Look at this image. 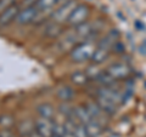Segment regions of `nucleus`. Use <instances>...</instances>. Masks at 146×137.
<instances>
[{
  "mask_svg": "<svg viewBox=\"0 0 146 137\" xmlns=\"http://www.w3.org/2000/svg\"><path fill=\"white\" fill-rule=\"evenodd\" d=\"M98 45L93 43V40L85 39L82 40L70 51V58L74 63H83L91 60L93 55L96 50Z\"/></svg>",
  "mask_w": 146,
  "mask_h": 137,
  "instance_id": "f257e3e1",
  "label": "nucleus"
},
{
  "mask_svg": "<svg viewBox=\"0 0 146 137\" xmlns=\"http://www.w3.org/2000/svg\"><path fill=\"white\" fill-rule=\"evenodd\" d=\"M76 6H77L76 0H68L67 3L57 6L56 9H54L51 12V21L56 22V23H60V24L66 23L68 17H70V15L72 13V11L74 10Z\"/></svg>",
  "mask_w": 146,
  "mask_h": 137,
  "instance_id": "f03ea898",
  "label": "nucleus"
},
{
  "mask_svg": "<svg viewBox=\"0 0 146 137\" xmlns=\"http://www.w3.org/2000/svg\"><path fill=\"white\" fill-rule=\"evenodd\" d=\"M89 15H90V9L86 4H77V6L72 11L66 23L71 27H77L88 21Z\"/></svg>",
  "mask_w": 146,
  "mask_h": 137,
  "instance_id": "7ed1b4c3",
  "label": "nucleus"
},
{
  "mask_svg": "<svg viewBox=\"0 0 146 137\" xmlns=\"http://www.w3.org/2000/svg\"><path fill=\"white\" fill-rule=\"evenodd\" d=\"M105 72H106L113 80L118 81V80L128 79L131 74V68L129 65H127L124 62H116V63H113V65L108 66Z\"/></svg>",
  "mask_w": 146,
  "mask_h": 137,
  "instance_id": "20e7f679",
  "label": "nucleus"
},
{
  "mask_svg": "<svg viewBox=\"0 0 146 137\" xmlns=\"http://www.w3.org/2000/svg\"><path fill=\"white\" fill-rule=\"evenodd\" d=\"M39 10L35 6H28V7H21L20 12L16 17V23L18 26H27L38 20Z\"/></svg>",
  "mask_w": 146,
  "mask_h": 137,
  "instance_id": "39448f33",
  "label": "nucleus"
},
{
  "mask_svg": "<svg viewBox=\"0 0 146 137\" xmlns=\"http://www.w3.org/2000/svg\"><path fill=\"white\" fill-rule=\"evenodd\" d=\"M35 131L42 137H51L55 134V121L52 119L36 117L34 119Z\"/></svg>",
  "mask_w": 146,
  "mask_h": 137,
  "instance_id": "423d86ee",
  "label": "nucleus"
},
{
  "mask_svg": "<svg viewBox=\"0 0 146 137\" xmlns=\"http://www.w3.org/2000/svg\"><path fill=\"white\" fill-rule=\"evenodd\" d=\"M96 96H101V97H105L112 101L113 103H116L117 106L123 103V95L122 92H119L118 90H116L115 88L112 86H101L99 90H98V94Z\"/></svg>",
  "mask_w": 146,
  "mask_h": 137,
  "instance_id": "0eeeda50",
  "label": "nucleus"
},
{
  "mask_svg": "<svg viewBox=\"0 0 146 137\" xmlns=\"http://www.w3.org/2000/svg\"><path fill=\"white\" fill-rule=\"evenodd\" d=\"M20 10H21V6L15 4V5L10 6L5 11L0 13V28H5V27L10 26L12 22H15Z\"/></svg>",
  "mask_w": 146,
  "mask_h": 137,
  "instance_id": "6e6552de",
  "label": "nucleus"
},
{
  "mask_svg": "<svg viewBox=\"0 0 146 137\" xmlns=\"http://www.w3.org/2000/svg\"><path fill=\"white\" fill-rule=\"evenodd\" d=\"M85 108L88 109L90 117L93 118L95 121H98L99 124H101L104 126V124L107 120V117H106L107 114L98 106V103L96 102H88V103L85 104Z\"/></svg>",
  "mask_w": 146,
  "mask_h": 137,
  "instance_id": "1a4fd4ad",
  "label": "nucleus"
},
{
  "mask_svg": "<svg viewBox=\"0 0 146 137\" xmlns=\"http://www.w3.org/2000/svg\"><path fill=\"white\" fill-rule=\"evenodd\" d=\"M34 130H35V124H34V120H32V119L21 120L20 123L16 124V131L20 137H27Z\"/></svg>",
  "mask_w": 146,
  "mask_h": 137,
  "instance_id": "9d476101",
  "label": "nucleus"
},
{
  "mask_svg": "<svg viewBox=\"0 0 146 137\" xmlns=\"http://www.w3.org/2000/svg\"><path fill=\"white\" fill-rule=\"evenodd\" d=\"M74 32H76V34H77V36H78L79 39H83V40L89 39L95 32L94 23L86 21V22H84V23L74 27Z\"/></svg>",
  "mask_w": 146,
  "mask_h": 137,
  "instance_id": "9b49d317",
  "label": "nucleus"
},
{
  "mask_svg": "<svg viewBox=\"0 0 146 137\" xmlns=\"http://www.w3.org/2000/svg\"><path fill=\"white\" fill-rule=\"evenodd\" d=\"M73 118H74L77 121H79L80 124H83V125L89 124L91 120H94L93 118L90 117L88 109H86L85 107H83V106L74 107V109H73Z\"/></svg>",
  "mask_w": 146,
  "mask_h": 137,
  "instance_id": "f8f14e48",
  "label": "nucleus"
},
{
  "mask_svg": "<svg viewBox=\"0 0 146 137\" xmlns=\"http://www.w3.org/2000/svg\"><path fill=\"white\" fill-rule=\"evenodd\" d=\"M95 102L98 103V106L102 109V111L107 114V115H112V114H115L118 109V106L116 103H113L112 101H110V99L105 98V97H101V96H96V99H95Z\"/></svg>",
  "mask_w": 146,
  "mask_h": 137,
  "instance_id": "ddd939ff",
  "label": "nucleus"
},
{
  "mask_svg": "<svg viewBox=\"0 0 146 137\" xmlns=\"http://www.w3.org/2000/svg\"><path fill=\"white\" fill-rule=\"evenodd\" d=\"M56 96H57V98L60 99L61 102H65V103H68V102H71L73 98H74V96H76V91L73 90L71 86H60V88L57 89L56 91Z\"/></svg>",
  "mask_w": 146,
  "mask_h": 137,
  "instance_id": "4468645a",
  "label": "nucleus"
},
{
  "mask_svg": "<svg viewBox=\"0 0 146 137\" xmlns=\"http://www.w3.org/2000/svg\"><path fill=\"white\" fill-rule=\"evenodd\" d=\"M36 113H38L39 117L43 118H48V119H55V115H56V111L52 104L50 103H42L36 107Z\"/></svg>",
  "mask_w": 146,
  "mask_h": 137,
  "instance_id": "2eb2a0df",
  "label": "nucleus"
},
{
  "mask_svg": "<svg viewBox=\"0 0 146 137\" xmlns=\"http://www.w3.org/2000/svg\"><path fill=\"white\" fill-rule=\"evenodd\" d=\"M108 56H110V49L100 45V46H98L96 50H95L93 57H91V61H93L94 65H100V63L106 61Z\"/></svg>",
  "mask_w": 146,
  "mask_h": 137,
  "instance_id": "dca6fc26",
  "label": "nucleus"
},
{
  "mask_svg": "<svg viewBox=\"0 0 146 137\" xmlns=\"http://www.w3.org/2000/svg\"><path fill=\"white\" fill-rule=\"evenodd\" d=\"M62 24L60 23H56V22L51 21L50 23L46 26V28H45V35L49 36V38H57V36H60L62 34Z\"/></svg>",
  "mask_w": 146,
  "mask_h": 137,
  "instance_id": "f3484780",
  "label": "nucleus"
},
{
  "mask_svg": "<svg viewBox=\"0 0 146 137\" xmlns=\"http://www.w3.org/2000/svg\"><path fill=\"white\" fill-rule=\"evenodd\" d=\"M16 120H15V117L12 114H1L0 115V127L1 129H9V130H12L13 127H16Z\"/></svg>",
  "mask_w": 146,
  "mask_h": 137,
  "instance_id": "a211bd4d",
  "label": "nucleus"
},
{
  "mask_svg": "<svg viewBox=\"0 0 146 137\" xmlns=\"http://www.w3.org/2000/svg\"><path fill=\"white\" fill-rule=\"evenodd\" d=\"M84 126H85L86 131H88L89 137H96L101 134V131H102V125L99 124V123L95 120H91L89 124H86Z\"/></svg>",
  "mask_w": 146,
  "mask_h": 137,
  "instance_id": "6ab92c4d",
  "label": "nucleus"
},
{
  "mask_svg": "<svg viewBox=\"0 0 146 137\" xmlns=\"http://www.w3.org/2000/svg\"><path fill=\"white\" fill-rule=\"evenodd\" d=\"M71 81L77 86L86 85V83L89 81V76L86 75L85 72H76L71 75Z\"/></svg>",
  "mask_w": 146,
  "mask_h": 137,
  "instance_id": "aec40b11",
  "label": "nucleus"
},
{
  "mask_svg": "<svg viewBox=\"0 0 146 137\" xmlns=\"http://www.w3.org/2000/svg\"><path fill=\"white\" fill-rule=\"evenodd\" d=\"M57 0H36L35 7L38 9L40 12H46L49 10H52L56 6Z\"/></svg>",
  "mask_w": 146,
  "mask_h": 137,
  "instance_id": "412c9836",
  "label": "nucleus"
},
{
  "mask_svg": "<svg viewBox=\"0 0 146 137\" xmlns=\"http://www.w3.org/2000/svg\"><path fill=\"white\" fill-rule=\"evenodd\" d=\"M73 135H74V137H89L85 126L80 123H76L74 127H73Z\"/></svg>",
  "mask_w": 146,
  "mask_h": 137,
  "instance_id": "4be33fe9",
  "label": "nucleus"
},
{
  "mask_svg": "<svg viewBox=\"0 0 146 137\" xmlns=\"http://www.w3.org/2000/svg\"><path fill=\"white\" fill-rule=\"evenodd\" d=\"M15 4H16V0H0V13L5 11L10 6L15 5Z\"/></svg>",
  "mask_w": 146,
  "mask_h": 137,
  "instance_id": "5701e85b",
  "label": "nucleus"
},
{
  "mask_svg": "<svg viewBox=\"0 0 146 137\" xmlns=\"http://www.w3.org/2000/svg\"><path fill=\"white\" fill-rule=\"evenodd\" d=\"M0 137H16V136H15V134H13L12 130L1 129V131H0Z\"/></svg>",
  "mask_w": 146,
  "mask_h": 137,
  "instance_id": "b1692460",
  "label": "nucleus"
},
{
  "mask_svg": "<svg viewBox=\"0 0 146 137\" xmlns=\"http://www.w3.org/2000/svg\"><path fill=\"white\" fill-rule=\"evenodd\" d=\"M36 0H23L22 1V7H28V6H35Z\"/></svg>",
  "mask_w": 146,
  "mask_h": 137,
  "instance_id": "393cba45",
  "label": "nucleus"
},
{
  "mask_svg": "<svg viewBox=\"0 0 146 137\" xmlns=\"http://www.w3.org/2000/svg\"><path fill=\"white\" fill-rule=\"evenodd\" d=\"M27 137H42V136H40L39 134H38V132H36L35 130L33 131V132H32V134L31 135H28V136H27Z\"/></svg>",
  "mask_w": 146,
  "mask_h": 137,
  "instance_id": "a878e982",
  "label": "nucleus"
},
{
  "mask_svg": "<svg viewBox=\"0 0 146 137\" xmlns=\"http://www.w3.org/2000/svg\"><path fill=\"white\" fill-rule=\"evenodd\" d=\"M51 137H61V136H60V135H57V134H54Z\"/></svg>",
  "mask_w": 146,
  "mask_h": 137,
  "instance_id": "bb28decb",
  "label": "nucleus"
},
{
  "mask_svg": "<svg viewBox=\"0 0 146 137\" xmlns=\"http://www.w3.org/2000/svg\"><path fill=\"white\" fill-rule=\"evenodd\" d=\"M16 137H20V136H16Z\"/></svg>",
  "mask_w": 146,
  "mask_h": 137,
  "instance_id": "cd10ccee",
  "label": "nucleus"
}]
</instances>
